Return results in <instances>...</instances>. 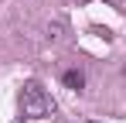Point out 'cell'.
Wrapping results in <instances>:
<instances>
[{
	"mask_svg": "<svg viewBox=\"0 0 126 123\" xmlns=\"http://www.w3.org/2000/svg\"><path fill=\"white\" fill-rule=\"evenodd\" d=\"M21 109H24L27 120H44V116L55 113V102L48 99V92H44L38 82H27L21 89Z\"/></svg>",
	"mask_w": 126,
	"mask_h": 123,
	"instance_id": "obj_1",
	"label": "cell"
},
{
	"mask_svg": "<svg viewBox=\"0 0 126 123\" xmlns=\"http://www.w3.org/2000/svg\"><path fill=\"white\" fill-rule=\"evenodd\" d=\"M62 79H65V85H68L72 92H82V89H85V75L79 72V68H68V72H65Z\"/></svg>",
	"mask_w": 126,
	"mask_h": 123,
	"instance_id": "obj_2",
	"label": "cell"
},
{
	"mask_svg": "<svg viewBox=\"0 0 126 123\" xmlns=\"http://www.w3.org/2000/svg\"><path fill=\"white\" fill-rule=\"evenodd\" d=\"M89 123H95V120H89Z\"/></svg>",
	"mask_w": 126,
	"mask_h": 123,
	"instance_id": "obj_3",
	"label": "cell"
}]
</instances>
